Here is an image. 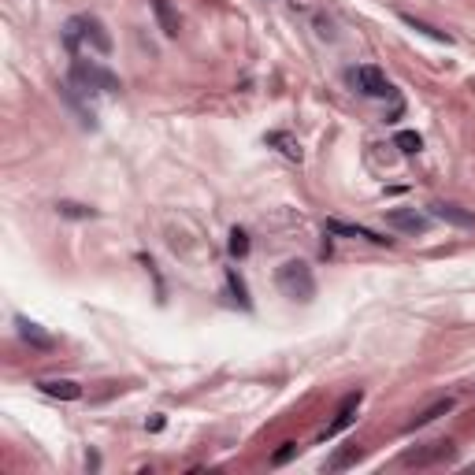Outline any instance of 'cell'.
<instances>
[{"label": "cell", "instance_id": "3957f363", "mask_svg": "<svg viewBox=\"0 0 475 475\" xmlns=\"http://www.w3.org/2000/svg\"><path fill=\"white\" fill-rule=\"evenodd\" d=\"M275 286H279L289 301H312L315 297V279H312V268L305 260H286L282 268L275 271Z\"/></svg>", "mask_w": 475, "mask_h": 475}, {"label": "cell", "instance_id": "ac0fdd59", "mask_svg": "<svg viewBox=\"0 0 475 475\" xmlns=\"http://www.w3.org/2000/svg\"><path fill=\"white\" fill-rule=\"evenodd\" d=\"M227 286H230V294L238 297V305H242V308H253V301H249V289H245L242 275H238L234 268H227Z\"/></svg>", "mask_w": 475, "mask_h": 475}, {"label": "cell", "instance_id": "52a82bcc", "mask_svg": "<svg viewBox=\"0 0 475 475\" xmlns=\"http://www.w3.org/2000/svg\"><path fill=\"white\" fill-rule=\"evenodd\" d=\"M15 331H19V338L26 341V346L37 349V353H52V349H56V338H52L48 331H41L34 320H26V315H15Z\"/></svg>", "mask_w": 475, "mask_h": 475}, {"label": "cell", "instance_id": "44dd1931", "mask_svg": "<svg viewBox=\"0 0 475 475\" xmlns=\"http://www.w3.org/2000/svg\"><path fill=\"white\" fill-rule=\"evenodd\" d=\"M297 450H301L297 442H282V450H275V453H271V468H282V464H289V460L297 457Z\"/></svg>", "mask_w": 475, "mask_h": 475}, {"label": "cell", "instance_id": "30bf717a", "mask_svg": "<svg viewBox=\"0 0 475 475\" xmlns=\"http://www.w3.org/2000/svg\"><path fill=\"white\" fill-rule=\"evenodd\" d=\"M450 457H453V442H431L427 450H412V453H405V464L427 468V464H438V460H450Z\"/></svg>", "mask_w": 475, "mask_h": 475}, {"label": "cell", "instance_id": "8fae6325", "mask_svg": "<svg viewBox=\"0 0 475 475\" xmlns=\"http://www.w3.org/2000/svg\"><path fill=\"white\" fill-rule=\"evenodd\" d=\"M37 390L45 393V398H60V401H78L82 398V386L71 379H45V382H37Z\"/></svg>", "mask_w": 475, "mask_h": 475}, {"label": "cell", "instance_id": "4fadbf2b", "mask_svg": "<svg viewBox=\"0 0 475 475\" xmlns=\"http://www.w3.org/2000/svg\"><path fill=\"white\" fill-rule=\"evenodd\" d=\"M401 22L408 26V30H416V34H424V37H431V41H438V45H453V37L445 34V30H438V26H431V22H424V19H416V15H401Z\"/></svg>", "mask_w": 475, "mask_h": 475}, {"label": "cell", "instance_id": "9c48e42d", "mask_svg": "<svg viewBox=\"0 0 475 475\" xmlns=\"http://www.w3.org/2000/svg\"><path fill=\"white\" fill-rule=\"evenodd\" d=\"M323 234H338V238H364V242H372V245H393V238H382L375 230H367V227H356V223H341V219H327L323 223Z\"/></svg>", "mask_w": 475, "mask_h": 475}, {"label": "cell", "instance_id": "5b68a950", "mask_svg": "<svg viewBox=\"0 0 475 475\" xmlns=\"http://www.w3.org/2000/svg\"><path fill=\"white\" fill-rule=\"evenodd\" d=\"M386 227L416 238V234H427L431 230V216L416 212V208H393V212H386Z\"/></svg>", "mask_w": 475, "mask_h": 475}, {"label": "cell", "instance_id": "2e32d148", "mask_svg": "<svg viewBox=\"0 0 475 475\" xmlns=\"http://www.w3.org/2000/svg\"><path fill=\"white\" fill-rule=\"evenodd\" d=\"M56 212L67 219H97V208H86L78 201H56Z\"/></svg>", "mask_w": 475, "mask_h": 475}, {"label": "cell", "instance_id": "9a60e30c", "mask_svg": "<svg viewBox=\"0 0 475 475\" xmlns=\"http://www.w3.org/2000/svg\"><path fill=\"white\" fill-rule=\"evenodd\" d=\"M268 145H279L282 156H289V160H301V145L289 138L286 130H271V134H268Z\"/></svg>", "mask_w": 475, "mask_h": 475}, {"label": "cell", "instance_id": "ffe728a7", "mask_svg": "<svg viewBox=\"0 0 475 475\" xmlns=\"http://www.w3.org/2000/svg\"><path fill=\"white\" fill-rule=\"evenodd\" d=\"M227 249H230V256H238V260H242V256L249 253V234H245L242 227H234V230H230V242H227Z\"/></svg>", "mask_w": 475, "mask_h": 475}, {"label": "cell", "instance_id": "5bb4252c", "mask_svg": "<svg viewBox=\"0 0 475 475\" xmlns=\"http://www.w3.org/2000/svg\"><path fill=\"white\" fill-rule=\"evenodd\" d=\"M445 412H453V398H442V401H434L431 408H424L416 419H408V431H416V427H427V424H434L438 416H445Z\"/></svg>", "mask_w": 475, "mask_h": 475}, {"label": "cell", "instance_id": "e0dca14e", "mask_svg": "<svg viewBox=\"0 0 475 475\" xmlns=\"http://www.w3.org/2000/svg\"><path fill=\"white\" fill-rule=\"evenodd\" d=\"M393 145L405 152V156H416L419 149H424V138L416 134V130H398V138H393Z\"/></svg>", "mask_w": 475, "mask_h": 475}, {"label": "cell", "instance_id": "6da1fadb", "mask_svg": "<svg viewBox=\"0 0 475 475\" xmlns=\"http://www.w3.org/2000/svg\"><path fill=\"white\" fill-rule=\"evenodd\" d=\"M63 45H67L71 56H78L82 45L100 52V56H108L112 52V34L104 30V22L97 15H71L67 26H63Z\"/></svg>", "mask_w": 475, "mask_h": 475}, {"label": "cell", "instance_id": "8992f818", "mask_svg": "<svg viewBox=\"0 0 475 475\" xmlns=\"http://www.w3.org/2000/svg\"><path fill=\"white\" fill-rule=\"evenodd\" d=\"M360 401H364V393H360V390L346 393V398L338 401V412H334V419L327 424V431L320 434V438L327 442V438H334V434H341V431H346V427L353 424V419H356V408H360Z\"/></svg>", "mask_w": 475, "mask_h": 475}, {"label": "cell", "instance_id": "ba28073f", "mask_svg": "<svg viewBox=\"0 0 475 475\" xmlns=\"http://www.w3.org/2000/svg\"><path fill=\"white\" fill-rule=\"evenodd\" d=\"M431 219H442V223L460 227V230H471L475 227V212H468V208H460L453 201H434L431 204Z\"/></svg>", "mask_w": 475, "mask_h": 475}, {"label": "cell", "instance_id": "7c38bea8", "mask_svg": "<svg viewBox=\"0 0 475 475\" xmlns=\"http://www.w3.org/2000/svg\"><path fill=\"white\" fill-rule=\"evenodd\" d=\"M149 8H152L156 22H160V30L167 37H178V15H175V8H171V0H149Z\"/></svg>", "mask_w": 475, "mask_h": 475}, {"label": "cell", "instance_id": "7a4b0ae2", "mask_svg": "<svg viewBox=\"0 0 475 475\" xmlns=\"http://www.w3.org/2000/svg\"><path fill=\"white\" fill-rule=\"evenodd\" d=\"M71 86H78L82 93H119L123 89V82L108 71V67H100V63L93 60H82V56H74L71 60Z\"/></svg>", "mask_w": 475, "mask_h": 475}, {"label": "cell", "instance_id": "277c9868", "mask_svg": "<svg viewBox=\"0 0 475 475\" xmlns=\"http://www.w3.org/2000/svg\"><path fill=\"white\" fill-rule=\"evenodd\" d=\"M349 82L360 89L364 97H393V86L386 82V74H382L379 67H353Z\"/></svg>", "mask_w": 475, "mask_h": 475}, {"label": "cell", "instance_id": "d6986e66", "mask_svg": "<svg viewBox=\"0 0 475 475\" xmlns=\"http://www.w3.org/2000/svg\"><path fill=\"white\" fill-rule=\"evenodd\" d=\"M356 457H360V445H346V450H341V453H334L331 460H327V471H341L346 464H353Z\"/></svg>", "mask_w": 475, "mask_h": 475}]
</instances>
